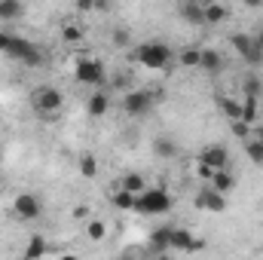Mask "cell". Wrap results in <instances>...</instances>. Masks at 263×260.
I'll list each match as a JSON object with an SVG mask.
<instances>
[{"mask_svg": "<svg viewBox=\"0 0 263 260\" xmlns=\"http://www.w3.org/2000/svg\"><path fill=\"white\" fill-rule=\"evenodd\" d=\"M12 214L18 220H37L43 214V199H40V193H31V190L15 193V199H12Z\"/></svg>", "mask_w": 263, "mask_h": 260, "instance_id": "obj_8", "label": "cell"}, {"mask_svg": "<svg viewBox=\"0 0 263 260\" xmlns=\"http://www.w3.org/2000/svg\"><path fill=\"white\" fill-rule=\"evenodd\" d=\"M132 55H135L138 65H144L147 70H165L172 65V59H175V49L165 40H144V43L135 46Z\"/></svg>", "mask_w": 263, "mask_h": 260, "instance_id": "obj_2", "label": "cell"}, {"mask_svg": "<svg viewBox=\"0 0 263 260\" xmlns=\"http://www.w3.org/2000/svg\"><path fill=\"white\" fill-rule=\"evenodd\" d=\"M230 46L236 49V55L245 62L248 67H263V55L260 49H257V40H254V34H248V31H239V34H230Z\"/></svg>", "mask_w": 263, "mask_h": 260, "instance_id": "obj_5", "label": "cell"}, {"mask_svg": "<svg viewBox=\"0 0 263 260\" xmlns=\"http://www.w3.org/2000/svg\"><path fill=\"white\" fill-rule=\"evenodd\" d=\"M156 260H172V257H165V254H159V257H156Z\"/></svg>", "mask_w": 263, "mask_h": 260, "instance_id": "obj_39", "label": "cell"}, {"mask_svg": "<svg viewBox=\"0 0 263 260\" xmlns=\"http://www.w3.org/2000/svg\"><path fill=\"white\" fill-rule=\"evenodd\" d=\"M77 9H80V12H92L95 3H89V0H77Z\"/></svg>", "mask_w": 263, "mask_h": 260, "instance_id": "obj_35", "label": "cell"}, {"mask_svg": "<svg viewBox=\"0 0 263 260\" xmlns=\"http://www.w3.org/2000/svg\"><path fill=\"white\" fill-rule=\"evenodd\" d=\"M242 92H245L242 98H257V101H260V98H263L260 73H254V70H251V73H245V80H242Z\"/></svg>", "mask_w": 263, "mask_h": 260, "instance_id": "obj_21", "label": "cell"}, {"mask_svg": "<svg viewBox=\"0 0 263 260\" xmlns=\"http://www.w3.org/2000/svg\"><path fill=\"white\" fill-rule=\"evenodd\" d=\"M233 135H236V138H242V141H251L254 129H251V126H245V123H233Z\"/></svg>", "mask_w": 263, "mask_h": 260, "instance_id": "obj_32", "label": "cell"}, {"mask_svg": "<svg viewBox=\"0 0 263 260\" xmlns=\"http://www.w3.org/2000/svg\"><path fill=\"white\" fill-rule=\"evenodd\" d=\"M110 202H114L120 211H135V196L126 193V190H117V193L110 196Z\"/></svg>", "mask_w": 263, "mask_h": 260, "instance_id": "obj_30", "label": "cell"}, {"mask_svg": "<svg viewBox=\"0 0 263 260\" xmlns=\"http://www.w3.org/2000/svg\"><path fill=\"white\" fill-rule=\"evenodd\" d=\"M172 230H175V227H159V230L150 236V251H153V254H162V251L172 248Z\"/></svg>", "mask_w": 263, "mask_h": 260, "instance_id": "obj_19", "label": "cell"}, {"mask_svg": "<svg viewBox=\"0 0 263 260\" xmlns=\"http://www.w3.org/2000/svg\"><path fill=\"white\" fill-rule=\"evenodd\" d=\"M202 12H205V25H223L233 15V9L217 0H202Z\"/></svg>", "mask_w": 263, "mask_h": 260, "instance_id": "obj_14", "label": "cell"}, {"mask_svg": "<svg viewBox=\"0 0 263 260\" xmlns=\"http://www.w3.org/2000/svg\"><path fill=\"white\" fill-rule=\"evenodd\" d=\"M86 239L89 242H104L107 239V220H101V217L86 220Z\"/></svg>", "mask_w": 263, "mask_h": 260, "instance_id": "obj_23", "label": "cell"}, {"mask_svg": "<svg viewBox=\"0 0 263 260\" xmlns=\"http://www.w3.org/2000/svg\"><path fill=\"white\" fill-rule=\"evenodd\" d=\"M199 55H202V46H184L181 55H178V62L187 70H199Z\"/></svg>", "mask_w": 263, "mask_h": 260, "instance_id": "obj_25", "label": "cell"}, {"mask_svg": "<svg viewBox=\"0 0 263 260\" xmlns=\"http://www.w3.org/2000/svg\"><path fill=\"white\" fill-rule=\"evenodd\" d=\"M86 110H89L92 120L107 117V110H110V92H107V89H95V92L86 98Z\"/></svg>", "mask_w": 263, "mask_h": 260, "instance_id": "obj_13", "label": "cell"}, {"mask_svg": "<svg viewBox=\"0 0 263 260\" xmlns=\"http://www.w3.org/2000/svg\"><path fill=\"white\" fill-rule=\"evenodd\" d=\"M245 153H248V159H251L254 165H263V141L260 138L251 135V141H245Z\"/></svg>", "mask_w": 263, "mask_h": 260, "instance_id": "obj_27", "label": "cell"}, {"mask_svg": "<svg viewBox=\"0 0 263 260\" xmlns=\"http://www.w3.org/2000/svg\"><path fill=\"white\" fill-rule=\"evenodd\" d=\"M49 251V242H46V236H31L28 239V248H25V260H40L43 254Z\"/></svg>", "mask_w": 263, "mask_h": 260, "instance_id": "obj_22", "label": "cell"}, {"mask_svg": "<svg viewBox=\"0 0 263 260\" xmlns=\"http://www.w3.org/2000/svg\"><path fill=\"white\" fill-rule=\"evenodd\" d=\"M208 187L211 190H217L220 196H230L236 190V175L230 172V169H223V172H214V178L208 181Z\"/></svg>", "mask_w": 263, "mask_h": 260, "instance_id": "obj_17", "label": "cell"}, {"mask_svg": "<svg viewBox=\"0 0 263 260\" xmlns=\"http://www.w3.org/2000/svg\"><path fill=\"white\" fill-rule=\"evenodd\" d=\"M73 77H77V83H83V86H95V89H101V86H104V80H107V67H104L101 59L83 55V59L77 62Z\"/></svg>", "mask_w": 263, "mask_h": 260, "instance_id": "obj_6", "label": "cell"}, {"mask_svg": "<svg viewBox=\"0 0 263 260\" xmlns=\"http://www.w3.org/2000/svg\"><path fill=\"white\" fill-rule=\"evenodd\" d=\"M25 15V3L22 0H0V25H12Z\"/></svg>", "mask_w": 263, "mask_h": 260, "instance_id": "obj_18", "label": "cell"}, {"mask_svg": "<svg viewBox=\"0 0 263 260\" xmlns=\"http://www.w3.org/2000/svg\"><path fill=\"white\" fill-rule=\"evenodd\" d=\"M83 37H86V28L83 25H73V22L62 25V40L65 43H83Z\"/></svg>", "mask_w": 263, "mask_h": 260, "instance_id": "obj_26", "label": "cell"}, {"mask_svg": "<svg viewBox=\"0 0 263 260\" xmlns=\"http://www.w3.org/2000/svg\"><path fill=\"white\" fill-rule=\"evenodd\" d=\"M114 43H117V46H129L132 34L126 31V28H117V31H114Z\"/></svg>", "mask_w": 263, "mask_h": 260, "instance_id": "obj_33", "label": "cell"}, {"mask_svg": "<svg viewBox=\"0 0 263 260\" xmlns=\"http://www.w3.org/2000/svg\"><path fill=\"white\" fill-rule=\"evenodd\" d=\"M254 40H257V49H260V55H263V28L254 31Z\"/></svg>", "mask_w": 263, "mask_h": 260, "instance_id": "obj_36", "label": "cell"}, {"mask_svg": "<svg viewBox=\"0 0 263 260\" xmlns=\"http://www.w3.org/2000/svg\"><path fill=\"white\" fill-rule=\"evenodd\" d=\"M123 260H129V257H123Z\"/></svg>", "mask_w": 263, "mask_h": 260, "instance_id": "obj_40", "label": "cell"}, {"mask_svg": "<svg viewBox=\"0 0 263 260\" xmlns=\"http://www.w3.org/2000/svg\"><path fill=\"white\" fill-rule=\"evenodd\" d=\"M220 110L230 123H242V98H220Z\"/></svg>", "mask_w": 263, "mask_h": 260, "instance_id": "obj_24", "label": "cell"}, {"mask_svg": "<svg viewBox=\"0 0 263 260\" xmlns=\"http://www.w3.org/2000/svg\"><path fill=\"white\" fill-rule=\"evenodd\" d=\"M135 211L147 217H159L172 211V193L165 187H147L141 196H135Z\"/></svg>", "mask_w": 263, "mask_h": 260, "instance_id": "obj_3", "label": "cell"}, {"mask_svg": "<svg viewBox=\"0 0 263 260\" xmlns=\"http://www.w3.org/2000/svg\"><path fill=\"white\" fill-rule=\"evenodd\" d=\"M178 15H181L187 25H205L202 0H184V3H178Z\"/></svg>", "mask_w": 263, "mask_h": 260, "instance_id": "obj_15", "label": "cell"}, {"mask_svg": "<svg viewBox=\"0 0 263 260\" xmlns=\"http://www.w3.org/2000/svg\"><path fill=\"white\" fill-rule=\"evenodd\" d=\"M199 162H202L205 169H211V172L230 169V150H227V144H208V147H202Z\"/></svg>", "mask_w": 263, "mask_h": 260, "instance_id": "obj_9", "label": "cell"}, {"mask_svg": "<svg viewBox=\"0 0 263 260\" xmlns=\"http://www.w3.org/2000/svg\"><path fill=\"white\" fill-rule=\"evenodd\" d=\"M114 89H123V95H129L132 89H129V73L126 70H120L117 77H114Z\"/></svg>", "mask_w": 263, "mask_h": 260, "instance_id": "obj_31", "label": "cell"}, {"mask_svg": "<svg viewBox=\"0 0 263 260\" xmlns=\"http://www.w3.org/2000/svg\"><path fill=\"white\" fill-rule=\"evenodd\" d=\"M86 214H89V211H86V208H73V217H77V220H83V217H86Z\"/></svg>", "mask_w": 263, "mask_h": 260, "instance_id": "obj_37", "label": "cell"}, {"mask_svg": "<svg viewBox=\"0 0 263 260\" xmlns=\"http://www.w3.org/2000/svg\"><path fill=\"white\" fill-rule=\"evenodd\" d=\"M196 175H199V178H202V181H211V178H214V172H211V169H205L202 162H199V165H196Z\"/></svg>", "mask_w": 263, "mask_h": 260, "instance_id": "obj_34", "label": "cell"}, {"mask_svg": "<svg viewBox=\"0 0 263 260\" xmlns=\"http://www.w3.org/2000/svg\"><path fill=\"white\" fill-rule=\"evenodd\" d=\"M59 260H80V257H77V254H62Z\"/></svg>", "mask_w": 263, "mask_h": 260, "instance_id": "obj_38", "label": "cell"}, {"mask_svg": "<svg viewBox=\"0 0 263 260\" xmlns=\"http://www.w3.org/2000/svg\"><path fill=\"white\" fill-rule=\"evenodd\" d=\"M254 120H257V98H242V123L254 129Z\"/></svg>", "mask_w": 263, "mask_h": 260, "instance_id": "obj_28", "label": "cell"}, {"mask_svg": "<svg viewBox=\"0 0 263 260\" xmlns=\"http://www.w3.org/2000/svg\"><path fill=\"white\" fill-rule=\"evenodd\" d=\"M156 92H150V89H132L129 95H123V110L129 114L132 120H141V117H147L153 107H156Z\"/></svg>", "mask_w": 263, "mask_h": 260, "instance_id": "obj_7", "label": "cell"}, {"mask_svg": "<svg viewBox=\"0 0 263 260\" xmlns=\"http://www.w3.org/2000/svg\"><path fill=\"white\" fill-rule=\"evenodd\" d=\"M77 165H80V172H83V178H95V175H98V159H95L92 153H83Z\"/></svg>", "mask_w": 263, "mask_h": 260, "instance_id": "obj_29", "label": "cell"}, {"mask_svg": "<svg viewBox=\"0 0 263 260\" xmlns=\"http://www.w3.org/2000/svg\"><path fill=\"white\" fill-rule=\"evenodd\" d=\"M120 190H126V193H132V196H141L144 190H147L144 175H141V172H126L123 181H120Z\"/></svg>", "mask_w": 263, "mask_h": 260, "instance_id": "obj_20", "label": "cell"}, {"mask_svg": "<svg viewBox=\"0 0 263 260\" xmlns=\"http://www.w3.org/2000/svg\"><path fill=\"white\" fill-rule=\"evenodd\" d=\"M153 156L156 159H175L178 156V141L172 135H156L153 138Z\"/></svg>", "mask_w": 263, "mask_h": 260, "instance_id": "obj_16", "label": "cell"}, {"mask_svg": "<svg viewBox=\"0 0 263 260\" xmlns=\"http://www.w3.org/2000/svg\"><path fill=\"white\" fill-rule=\"evenodd\" d=\"M62 104H65V95H62L59 86H37V89H31V107L37 114H43V117L59 114Z\"/></svg>", "mask_w": 263, "mask_h": 260, "instance_id": "obj_4", "label": "cell"}, {"mask_svg": "<svg viewBox=\"0 0 263 260\" xmlns=\"http://www.w3.org/2000/svg\"><path fill=\"white\" fill-rule=\"evenodd\" d=\"M223 65H227V59H223L220 49H214V46H202V55H199V70H202V73L217 77V73L223 70Z\"/></svg>", "mask_w": 263, "mask_h": 260, "instance_id": "obj_12", "label": "cell"}, {"mask_svg": "<svg viewBox=\"0 0 263 260\" xmlns=\"http://www.w3.org/2000/svg\"><path fill=\"white\" fill-rule=\"evenodd\" d=\"M227 205H230V202H227V196H220L217 190H211L208 184H205V187L196 193V208H199V211H208V214H223V211H227Z\"/></svg>", "mask_w": 263, "mask_h": 260, "instance_id": "obj_10", "label": "cell"}, {"mask_svg": "<svg viewBox=\"0 0 263 260\" xmlns=\"http://www.w3.org/2000/svg\"><path fill=\"white\" fill-rule=\"evenodd\" d=\"M0 55H6V59H12V62H18V65H25V67H40L43 65L40 46L31 43L28 37L9 31V28H0Z\"/></svg>", "mask_w": 263, "mask_h": 260, "instance_id": "obj_1", "label": "cell"}, {"mask_svg": "<svg viewBox=\"0 0 263 260\" xmlns=\"http://www.w3.org/2000/svg\"><path fill=\"white\" fill-rule=\"evenodd\" d=\"M172 248H175V251H184V254H196V251H202V248H205V242H202V239H196L190 230L175 227V230H172Z\"/></svg>", "mask_w": 263, "mask_h": 260, "instance_id": "obj_11", "label": "cell"}]
</instances>
